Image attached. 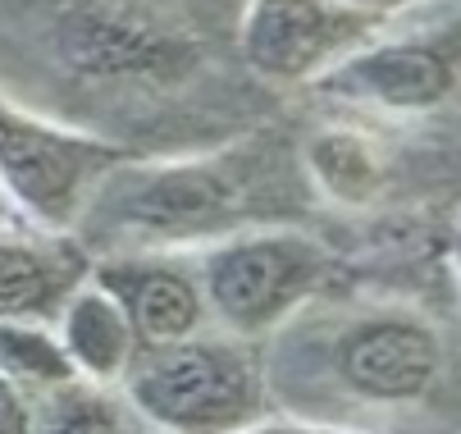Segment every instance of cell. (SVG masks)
Wrapping results in <instances>:
<instances>
[{"label":"cell","mask_w":461,"mask_h":434,"mask_svg":"<svg viewBox=\"0 0 461 434\" xmlns=\"http://www.w3.org/2000/svg\"><path fill=\"white\" fill-rule=\"evenodd\" d=\"M192 261L202 275L211 325L247 343H266L275 330H284L306 302L334 288L339 270L334 247L302 224L233 233L202 247Z\"/></svg>","instance_id":"cell-6"},{"label":"cell","mask_w":461,"mask_h":434,"mask_svg":"<svg viewBox=\"0 0 461 434\" xmlns=\"http://www.w3.org/2000/svg\"><path fill=\"white\" fill-rule=\"evenodd\" d=\"M0 375L28 398H41L78 380L59 348L55 325H0Z\"/></svg>","instance_id":"cell-14"},{"label":"cell","mask_w":461,"mask_h":434,"mask_svg":"<svg viewBox=\"0 0 461 434\" xmlns=\"http://www.w3.org/2000/svg\"><path fill=\"white\" fill-rule=\"evenodd\" d=\"M306 434H348V429H306Z\"/></svg>","instance_id":"cell-20"},{"label":"cell","mask_w":461,"mask_h":434,"mask_svg":"<svg viewBox=\"0 0 461 434\" xmlns=\"http://www.w3.org/2000/svg\"><path fill=\"white\" fill-rule=\"evenodd\" d=\"M133 434H160V429H151V425H142V420H138V429H133Z\"/></svg>","instance_id":"cell-19"},{"label":"cell","mask_w":461,"mask_h":434,"mask_svg":"<svg viewBox=\"0 0 461 434\" xmlns=\"http://www.w3.org/2000/svg\"><path fill=\"white\" fill-rule=\"evenodd\" d=\"M55 334H59V348L74 366V375L87 380V384H105V389H119L123 375L133 370L138 352H142L133 325L123 316V306L96 279H87L69 302H64Z\"/></svg>","instance_id":"cell-12"},{"label":"cell","mask_w":461,"mask_h":434,"mask_svg":"<svg viewBox=\"0 0 461 434\" xmlns=\"http://www.w3.org/2000/svg\"><path fill=\"white\" fill-rule=\"evenodd\" d=\"M348 10L375 19V23H393V19H407L416 10H429V5H443V0H343Z\"/></svg>","instance_id":"cell-16"},{"label":"cell","mask_w":461,"mask_h":434,"mask_svg":"<svg viewBox=\"0 0 461 434\" xmlns=\"http://www.w3.org/2000/svg\"><path fill=\"white\" fill-rule=\"evenodd\" d=\"M238 434H306V425H297V420H288V416L270 411V416H260V420L242 425Z\"/></svg>","instance_id":"cell-17"},{"label":"cell","mask_w":461,"mask_h":434,"mask_svg":"<svg viewBox=\"0 0 461 434\" xmlns=\"http://www.w3.org/2000/svg\"><path fill=\"white\" fill-rule=\"evenodd\" d=\"M247 0H0V96L123 160L215 151L279 114Z\"/></svg>","instance_id":"cell-1"},{"label":"cell","mask_w":461,"mask_h":434,"mask_svg":"<svg viewBox=\"0 0 461 434\" xmlns=\"http://www.w3.org/2000/svg\"><path fill=\"white\" fill-rule=\"evenodd\" d=\"M306 96L352 123L416 129L461 110V0L384 23Z\"/></svg>","instance_id":"cell-4"},{"label":"cell","mask_w":461,"mask_h":434,"mask_svg":"<svg viewBox=\"0 0 461 434\" xmlns=\"http://www.w3.org/2000/svg\"><path fill=\"white\" fill-rule=\"evenodd\" d=\"M119 393L142 425L160 434H238L275 411L260 343L224 330L138 352Z\"/></svg>","instance_id":"cell-5"},{"label":"cell","mask_w":461,"mask_h":434,"mask_svg":"<svg viewBox=\"0 0 461 434\" xmlns=\"http://www.w3.org/2000/svg\"><path fill=\"white\" fill-rule=\"evenodd\" d=\"M96 270V257L55 229L0 233V325H55Z\"/></svg>","instance_id":"cell-10"},{"label":"cell","mask_w":461,"mask_h":434,"mask_svg":"<svg viewBox=\"0 0 461 434\" xmlns=\"http://www.w3.org/2000/svg\"><path fill=\"white\" fill-rule=\"evenodd\" d=\"M311 206L302 147L270 119L215 151L114 165L69 233L96 261L128 252L196 257L247 229L297 224Z\"/></svg>","instance_id":"cell-3"},{"label":"cell","mask_w":461,"mask_h":434,"mask_svg":"<svg viewBox=\"0 0 461 434\" xmlns=\"http://www.w3.org/2000/svg\"><path fill=\"white\" fill-rule=\"evenodd\" d=\"M138 416L119 389L69 380L32 398V434H133Z\"/></svg>","instance_id":"cell-13"},{"label":"cell","mask_w":461,"mask_h":434,"mask_svg":"<svg viewBox=\"0 0 461 434\" xmlns=\"http://www.w3.org/2000/svg\"><path fill=\"white\" fill-rule=\"evenodd\" d=\"M10 229H37V224H28V215L19 211V202L10 197V188L0 183V233H10Z\"/></svg>","instance_id":"cell-18"},{"label":"cell","mask_w":461,"mask_h":434,"mask_svg":"<svg viewBox=\"0 0 461 434\" xmlns=\"http://www.w3.org/2000/svg\"><path fill=\"white\" fill-rule=\"evenodd\" d=\"M260 361L270 407L306 429L461 434V321L425 297L324 288Z\"/></svg>","instance_id":"cell-2"},{"label":"cell","mask_w":461,"mask_h":434,"mask_svg":"<svg viewBox=\"0 0 461 434\" xmlns=\"http://www.w3.org/2000/svg\"><path fill=\"white\" fill-rule=\"evenodd\" d=\"M92 279L123 306L128 325L138 334V348H169L211 325L202 275L187 252H128L101 257Z\"/></svg>","instance_id":"cell-9"},{"label":"cell","mask_w":461,"mask_h":434,"mask_svg":"<svg viewBox=\"0 0 461 434\" xmlns=\"http://www.w3.org/2000/svg\"><path fill=\"white\" fill-rule=\"evenodd\" d=\"M114 165H123L119 151L55 129L50 119L0 96V183L28 224L69 233Z\"/></svg>","instance_id":"cell-7"},{"label":"cell","mask_w":461,"mask_h":434,"mask_svg":"<svg viewBox=\"0 0 461 434\" xmlns=\"http://www.w3.org/2000/svg\"><path fill=\"white\" fill-rule=\"evenodd\" d=\"M0 434H32V398L0 375Z\"/></svg>","instance_id":"cell-15"},{"label":"cell","mask_w":461,"mask_h":434,"mask_svg":"<svg viewBox=\"0 0 461 434\" xmlns=\"http://www.w3.org/2000/svg\"><path fill=\"white\" fill-rule=\"evenodd\" d=\"M379 28L384 23L348 10L343 0H247L242 59L275 96L311 92Z\"/></svg>","instance_id":"cell-8"},{"label":"cell","mask_w":461,"mask_h":434,"mask_svg":"<svg viewBox=\"0 0 461 434\" xmlns=\"http://www.w3.org/2000/svg\"><path fill=\"white\" fill-rule=\"evenodd\" d=\"M302 165L315 188V202L343 206V211H366L379 202L388 188V156L375 129L352 119H329L306 138H297Z\"/></svg>","instance_id":"cell-11"}]
</instances>
